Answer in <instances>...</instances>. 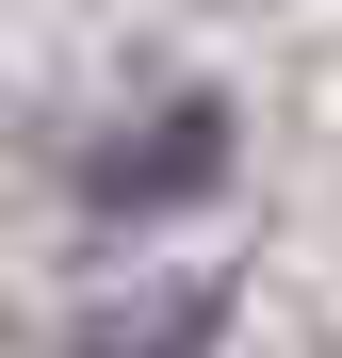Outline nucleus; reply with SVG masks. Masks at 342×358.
Segmentation results:
<instances>
[{
  "instance_id": "1",
  "label": "nucleus",
  "mask_w": 342,
  "mask_h": 358,
  "mask_svg": "<svg viewBox=\"0 0 342 358\" xmlns=\"http://www.w3.org/2000/svg\"><path fill=\"white\" fill-rule=\"evenodd\" d=\"M212 179H228V98H163L147 131L98 147L82 196H98V212H180V196H212Z\"/></svg>"
},
{
  "instance_id": "2",
  "label": "nucleus",
  "mask_w": 342,
  "mask_h": 358,
  "mask_svg": "<svg viewBox=\"0 0 342 358\" xmlns=\"http://www.w3.org/2000/svg\"><path fill=\"white\" fill-rule=\"evenodd\" d=\"M212 326H228V277H163L147 310H98L66 358H212Z\"/></svg>"
}]
</instances>
